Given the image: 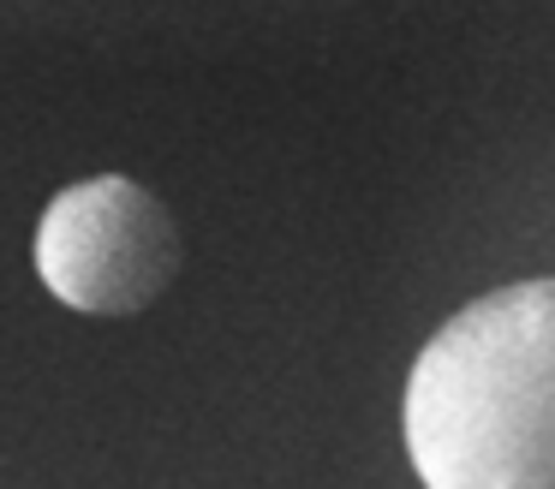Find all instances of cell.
Segmentation results:
<instances>
[{"mask_svg": "<svg viewBox=\"0 0 555 489\" xmlns=\"http://www.w3.org/2000/svg\"><path fill=\"white\" fill-rule=\"evenodd\" d=\"M400 441L424 489H555V274L472 298L418 346Z\"/></svg>", "mask_w": 555, "mask_h": 489, "instance_id": "6da1fadb", "label": "cell"}, {"mask_svg": "<svg viewBox=\"0 0 555 489\" xmlns=\"http://www.w3.org/2000/svg\"><path fill=\"white\" fill-rule=\"evenodd\" d=\"M37 281L78 317H138L185 269L173 209L132 173H90L54 191L30 239Z\"/></svg>", "mask_w": 555, "mask_h": 489, "instance_id": "7a4b0ae2", "label": "cell"}]
</instances>
